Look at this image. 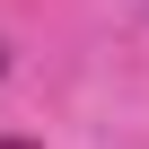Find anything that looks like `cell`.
<instances>
[{
    "label": "cell",
    "instance_id": "cell-2",
    "mask_svg": "<svg viewBox=\"0 0 149 149\" xmlns=\"http://www.w3.org/2000/svg\"><path fill=\"white\" fill-rule=\"evenodd\" d=\"M0 70H9V44H0Z\"/></svg>",
    "mask_w": 149,
    "mask_h": 149
},
{
    "label": "cell",
    "instance_id": "cell-1",
    "mask_svg": "<svg viewBox=\"0 0 149 149\" xmlns=\"http://www.w3.org/2000/svg\"><path fill=\"white\" fill-rule=\"evenodd\" d=\"M0 149H35V140H0Z\"/></svg>",
    "mask_w": 149,
    "mask_h": 149
}]
</instances>
